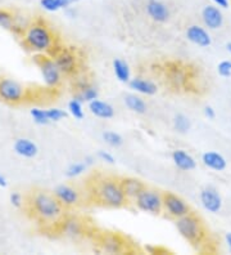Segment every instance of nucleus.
<instances>
[{"label": "nucleus", "instance_id": "3", "mask_svg": "<svg viewBox=\"0 0 231 255\" xmlns=\"http://www.w3.org/2000/svg\"><path fill=\"white\" fill-rule=\"evenodd\" d=\"M92 193L99 204L108 208L120 209L126 206L129 202L123 193L120 179H116V178L105 177L98 179L94 184Z\"/></svg>", "mask_w": 231, "mask_h": 255}, {"label": "nucleus", "instance_id": "38", "mask_svg": "<svg viewBox=\"0 0 231 255\" xmlns=\"http://www.w3.org/2000/svg\"><path fill=\"white\" fill-rule=\"evenodd\" d=\"M204 116L208 120H213V119H216V110L212 106H206L204 107Z\"/></svg>", "mask_w": 231, "mask_h": 255}, {"label": "nucleus", "instance_id": "44", "mask_svg": "<svg viewBox=\"0 0 231 255\" xmlns=\"http://www.w3.org/2000/svg\"><path fill=\"white\" fill-rule=\"evenodd\" d=\"M6 186H8V181H6V178L0 173V187H1V188H5Z\"/></svg>", "mask_w": 231, "mask_h": 255}, {"label": "nucleus", "instance_id": "19", "mask_svg": "<svg viewBox=\"0 0 231 255\" xmlns=\"http://www.w3.org/2000/svg\"><path fill=\"white\" fill-rule=\"evenodd\" d=\"M100 246L104 252L109 253V254H120L126 249L122 237L116 234L103 235L100 239Z\"/></svg>", "mask_w": 231, "mask_h": 255}, {"label": "nucleus", "instance_id": "31", "mask_svg": "<svg viewBox=\"0 0 231 255\" xmlns=\"http://www.w3.org/2000/svg\"><path fill=\"white\" fill-rule=\"evenodd\" d=\"M30 115L34 120L35 124L37 125H48L50 124V120L48 118V114H46V110L39 109V107H34V109H31Z\"/></svg>", "mask_w": 231, "mask_h": 255}, {"label": "nucleus", "instance_id": "17", "mask_svg": "<svg viewBox=\"0 0 231 255\" xmlns=\"http://www.w3.org/2000/svg\"><path fill=\"white\" fill-rule=\"evenodd\" d=\"M129 87L130 89H133L134 92L142 96H154L158 92V87L154 81L140 78V76L131 78V80L129 81Z\"/></svg>", "mask_w": 231, "mask_h": 255}, {"label": "nucleus", "instance_id": "6", "mask_svg": "<svg viewBox=\"0 0 231 255\" xmlns=\"http://www.w3.org/2000/svg\"><path fill=\"white\" fill-rule=\"evenodd\" d=\"M36 65L39 66L44 84L50 89H58L63 83L65 75L62 74L54 58L45 54H39L36 57Z\"/></svg>", "mask_w": 231, "mask_h": 255}, {"label": "nucleus", "instance_id": "5", "mask_svg": "<svg viewBox=\"0 0 231 255\" xmlns=\"http://www.w3.org/2000/svg\"><path fill=\"white\" fill-rule=\"evenodd\" d=\"M133 202L135 208L143 213L159 215L163 212V193L155 188L145 186Z\"/></svg>", "mask_w": 231, "mask_h": 255}, {"label": "nucleus", "instance_id": "22", "mask_svg": "<svg viewBox=\"0 0 231 255\" xmlns=\"http://www.w3.org/2000/svg\"><path fill=\"white\" fill-rule=\"evenodd\" d=\"M89 105V110L92 115L99 119H112L114 116V107L111 103L104 102V101L95 100L92 102L87 103Z\"/></svg>", "mask_w": 231, "mask_h": 255}, {"label": "nucleus", "instance_id": "34", "mask_svg": "<svg viewBox=\"0 0 231 255\" xmlns=\"http://www.w3.org/2000/svg\"><path fill=\"white\" fill-rule=\"evenodd\" d=\"M40 6L44 10H46V12L49 13H54L61 10L57 0H40Z\"/></svg>", "mask_w": 231, "mask_h": 255}, {"label": "nucleus", "instance_id": "29", "mask_svg": "<svg viewBox=\"0 0 231 255\" xmlns=\"http://www.w3.org/2000/svg\"><path fill=\"white\" fill-rule=\"evenodd\" d=\"M102 138L104 140L105 143L108 146L111 147H120L123 144V138L121 134L116 133V131H112V130H105L103 131L102 134Z\"/></svg>", "mask_w": 231, "mask_h": 255}, {"label": "nucleus", "instance_id": "40", "mask_svg": "<svg viewBox=\"0 0 231 255\" xmlns=\"http://www.w3.org/2000/svg\"><path fill=\"white\" fill-rule=\"evenodd\" d=\"M215 5H217L221 9H226L230 5V0H211Z\"/></svg>", "mask_w": 231, "mask_h": 255}, {"label": "nucleus", "instance_id": "2", "mask_svg": "<svg viewBox=\"0 0 231 255\" xmlns=\"http://www.w3.org/2000/svg\"><path fill=\"white\" fill-rule=\"evenodd\" d=\"M21 37L23 47L36 54L52 57L59 47L58 36L43 18L34 19L31 22Z\"/></svg>", "mask_w": 231, "mask_h": 255}, {"label": "nucleus", "instance_id": "11", "mask_svg": "<svg viewBox=\"0 0 231 255\" xmlns=\"http://www.w3.org/2000/svg\"><path fill=\"white\" fill-rule=\"evenodd\" d=\"M58 230L61 234L66 237H70L72 240H77L85 235V224L80 218L74 217V215H66L65 219L61 222Z\"/></svg>", "mask_w": 231, "mask_h": 255}, {"label": "nucleus", "instance_id": "7", "mask_svg": "<svg viewBox=\"0 0 231 255\" xmlns=\"http://www.w3.org/2000/svg\"><path fill=\"white\" fill-rule=\"evenodd\" d=\"M27 98V89L21 83L8 76L0 78V101L8 105H21Z\"/></svg>", "mask_w": 231, "mask_h": 255}, {"label": "nucleus", "instance_id": "27", "mask_svg": "<svg viewBox=\"0 0 231 255\" xmlns=\"http://www.w3.org/2000/svg\"><path fill=\"white\" fill-rule=\"evenodd\" d=\"M173 128L177 133L185 134L190 130L191 123L188 116L184 115V114H179L173 118Z\"/></svg>", "mask_w": 231, "mask_h": 255}, {"label": "nucleus", "instance_id": "10", "mask_svg": "<svg viewBox=\"0 0 231 255\" xmlns=\"http://www.w3.org/2000/svg\"><path fill=\"white\" fill-rule=\"evenodd\" d=\"M199 200L204 210L212 213V214H217V213L221 212L222 205H224L221 195L213 187H206L200 191Z\"/></svg>", "mask_w": 231, "mask_h": 255}, {"label": "nucleus", "instance_id": "32", "mask_svg": "<svg viewBox=\"0 0 231 255\" xmlns=\"http://www.w3.org/2000/svg\"><path fill=\"white\" fill-rule=\"evenodd\" d=\"M86 168L87 166L83 164V162H74V164L70 165L67 170H66V175H67V178L74 179V178L82 175L83 173L86 171Z\"/></svg>", "mask_w": 231, "mask_h": 255}, {"label": "nucleus", "instance_id": "39", "mask_svg": "<svg viewBox=\"0 0 231 255\" xmlns=\"http://www.w3.org/2000/svg\"><path fill=\"white\" fill-rule=\"evenodd\" d=\"M58 1V5L61 9H66L68 6H72L74 4H76L78 0H57Z\"/></svg>", "mask_w": 231, "mask_h": 255}, {"label": "nucleus", "instance_id": "36", "mask_svg": "<svg viewBox=\"0 0 231 255\" xmlns=\"http://www.w3.org/2000/svg\"><path fill=\"white\" fill-rule=\"evenodd\" d=\"M9 201L15 209H22L25 206V199L19 192H12L9 196Z\"/></svg>", "mask_w": 231, "mask_h": 255}, {"label": "nucleus", "instance_id": "37", "mask_svg": "<svg viewBox=\"0 0 231 255\" xmlns=\"http://www.w3.org/2000/svg\"><path fill=\"white\" fill-rule=\"evenodd\" d=\"M98 157L102 161H104L105 164H109V165H113L116 164V157L112 155L111 152H108V151H104V149H99L98 151Z\"/></svg>", "mask_w": 231, "mask_h": 255}, {"label": "nucleus", "instance_id": "28", "mask_svg": "<svg viewBox=\"0 0 231 255\" xmlns=\"http://www.w3.org/2000/svg\"><path fill=\"white\" fill-rule=\"evenodd\" d=\"M68 112H70L72 118H75L76 120H82L83 116H85L82 102L74 97V98L68 102Z\"/></svg>", "mask_w": 231, "mask_h": 255}, {"label": "nucleus", "instance_id": "26", "mask_svg": "<svg viewBox=\"0 0 231 255\" xmlns=\"http://www.w3.org/2000/svg\"><path fill=\"white\" fill-rule=\"evenodd\" d=\"M98 97L99 92L98 89H96V87H94L92 84H89L86 85V87H83L82 89H80V91H77V94L75 96V98L80 100L82 103H90L92 102V101L98 100Z\"/></svg>", "mask_w": 231, "mask_h": 255}, {"label": "nucleus", "instance_id": "8", "mask_svg": "<svg viewBox=\"0 0 231 255\" xmlns=\"http://www.w3.org/2000/svg\"><path fill=\"white\" fill-rule=\"evenodd\" d=\"M53 58L65 76H74L78 71V57L75 50L59 45L53 53Z\"/></svg>", "mask_w": 231, "mask_h": 255}, {"label": "nucleus", "instance_id": "23", "mask_svg": "<svg viewBox=\"0 0 231 255\" xmlns=\"http://www.w3.org/2000/svg\"><path fill=\"white\" fill-rule=\"evenodd\" d=\"M167 78H168V81L171 83L173 88L176 89H180V88H184L185 85L188 84L189 76L188 72L184 67L181 66H172L168 69V74H167Z\"/></svg>", "mask_w": 231, "mask_h": 255}, {"label": "nucleus", "instance_id": "30", "mask_svg": "<svg viewBox=\"0 0 231 255\" xmlns=\"http://www.w3.org/2000/svg\"><path fill=\"white\" fill-rule=\"evenodd\" d=\"M13 26H14V14L10 13L9 10L0 8V28L6 30V31H12Z\"/></svg>", "mask_w": 231, "mask_h": 255}, {"label": "nucleus", "instance_id": "15", "mask_svg": "<svg viewBox=\"0 0 231 255\" xmlns=\"http://www.w3.org/2000/svg\"><path fill=\"white\" fill-rule=\"evenodd\" d=\"M186 39L191 44L200 48H207L212 44V36L210 31L199 25H190L186 28Z\"/></svg>", "mask_w": 231, "mask_h": 255}, {"label": "nucleus", "instance_id": "4", "mask_svg": "<svg viewBox=\"0 0 231 255\" xmlns=\"http://www.w3.org/2000/svg\"><path fill=\"white\" fill-rule=\"evenodd\" d=\"M176 230L182 239L194 246H198L207 239V230L203 221L194 213H189L176 219Z\"/></svg>", "mask_w": 231, "mask_h": 255}, {"label": "nucleus", "instance_id": "21", "mask_svg": "<svg viewBox=\"0 0 231 255\" xmlns=\"http://www.w3.org/2000/svg\"><path fill=\"white\" fill-rule=\"evenodd\" d=\"M202 162L204 164V166L215 171H224L228 166V161H226L225 157L220 152H216V151L204 152L203 156H202Z\"/></svg>", "mask_w": 231, "mask_h": 255}, {"label": "nucleus", "instance_id": "13", "mask_svg": "<svg viewBox=\"0 0 231 255\" xmlns=\"http://www.w3.org/2000/svg\"><path fill=\"white\" fill-rule=\"evenodd\" d=\"M202 21L208 30H219L224 25V13L215 4H208L202 9Z\"/></svg>", "mask_w": 231, "mask_h": 255}, {"label": "nucleus", "instance_id": "1", "mask_svg": "<svg viewBox=\"0 0 231 255\" xmlns=\"http://www.w3.org/2000/svg\"><path fill=\"white\" fill-rule=\"evenodd\" d=\"M28 208L34 219L46 227H59L66 217V208L62 205L54 193L34 191L28 199Z\"/></svg>", "mask_w": 231, "mask_h": 255}, {"label": "nucleus", "instance_id": "25", "mask_svg": "<svg viewBox=\"0 0 231 255\" xmlns=\"http://www.w3.org/2000/svg\"><path fill=\"white\" fill-rule=\"evenodd\" d=\"M125 105L130 111H133L134 114H138V115H144L148 110L145 101L138 94H129L125 97Z\"/></svg>", "mask_w": 231, "mask_h": 255}, {"label": "nucleus", "instance_id": "20", "mask_svg": "<svg viewBox=\"0 0 231 255\" xmlns=\"http://www.w3.org/2000/svg\"><path fill=\"white\" fill-rule=\"evenodd\" d=\"M13 149L21 157L25 159H32L39 152V147L35 143L34 140L28 139V138H18L15 139L14 144H13Z\"/></svg>", "mask_w": 231, "mask_h": 255}, {"label": "nucleus", "instance_id": "42", "mask_svg": "<svg viewBox=\"0 0 231 255\" xmlns=\"http://www.w3.org/2000/svg\"><path fill=\"white\" fill-rule=\"evenodd\" d=\"M83 164L86 165V166H91V165L95 164V157L91 155L85 156V159H83Z\"/></svg>", "mask_w": 231, "mask_h": 255}, {"label": "nucleus", "instance_id": "43", "mask_svg": "<svg viewBox=\"0 0 231 255\" xmlns=\"http://www.w3.org/2000/svg\"><path fill=\"white\" fill-rule=\"evenodd\" d=\"M225 243L226 246H228L229 252L231 253V232H228V234L225 235Z\"/></svg>", "mask_w": 231, "mask_h": 255}, {"label": "nucleus", "instance_id": "12", "mask_svg": "<svg viewBox=\"0 0 231 255\" xmlns=\"http://www.w3.org/2000/svg\"><path fill=\"white\" fill-rule=\"evenodd\" d=\"M54 196L59 200L62 205L66 209L75 208L80 204L81 195L77 188L70 186V184H61L54 190Z\"/></svg>", "mask_w": 231, "mask_h": 255}, {"label": "nucleus", "instance_id": "14", "mask_svg": "<svg viewBox=\"0 0 231 255\" xmlns=\"http://www.w3.org/2000/svg\"><path fill=\"white\" fill-rule=\"evenodd\" d=\"M145 12L151 17V19L158 23H164L168 21L171 16L167 4L160 0H149L148 3L145 4Z\"/></svg>", "mask_w": 231, "mask_h": 255}, {"label": "nucleus", "instance_id": "35", "mask_svg": "<svg viewBox=\"0 0 231 255\" xmlns=\"http://www.w3.org/2000/svg\"><path fill=\"white\" fill-rule=\"evenodd\" d=\"M217 72L221 78H230L231 76V61H222L217 66Z\"/></svg>", "mask_w": 231, "mask_h": 255}, {"label": "nucleus", "instance_id": "24", "mask_svg": "<svg viewBox=\"0 0 231 255\" xmlns=\"http://www.w3.org/2000/svg\"><path fill=\"white\" fill-rule=\"evenodd\" d=\"M113 72L116 75V79H117L120 83H125V84H129V81L131 80V69H130L129 63L123 59L116 58L113 61Z\"/></svg>", "mask_w": 231, "mask_h": 255}, {"label": "nucleus", "instance_id": "45", "mask_svg": "<svg viewBox=\"0 0 231 255\" xmlns=\"http://www.w3.org/2000/svg\"><path fill=\"white\" fill-rule=\"evenodd\" d=\"M226 49H228L229 53L231 54V41H230V43H228V45H226Z\"/></svg>", "mask_w": 231, "mask_h": 255}, {"label": "nucleus", "instance_id": "18", "mask_svg": "<svg viewBox=\"0 0 231 255\" xmlns=\"http://www.w3.org/2000/svg\"><path fill=\"white\" fill-rule=\"evenodd\" d=\"M172 161L177 169L182 171H190L197 168V161L188 151L182 148L175 149L172 152Z\"/></svg>", "mask_w": 231, "mask_h": 255}, {"label": "nucleus", "instance_id": "33", "mask_svg": "<svg viewBox=\"0 0 231 255\" xmlns=\"http://www.w3.org/2000/svg\"><path fill=\"white\" fill-rule=\"evenodd\" d=\"M48 118H49L50 123H57L61 122L62 119H65L67 116V112L65 110L58 109V107H52V109L46 110Z\"/></svg>", "mask_w": 231, "mask_h": 255}, {"label": "nucleus", "instance_id": "16", "mask_svg": "<svg viewBox=\"0 0 231 255\" xmlns=\"http://www.w3.org/2000/svg\"><path fill=\"white\" fill-rule=\"evenodd\" d=\"M121 187H122L123 193L126 199L129 200V202H133L136 199L139 193L142 192L143 188L145 187V184L143 183L140 179L134 177H123L120 179Z\"/></svg>", "mask_w": 231, "mask_h": 255}, {"label": "nucleus", "instance_id": "9", "mask_svg": "<svg viewBox=\"0 0 231 255\" xmlns=\"http://www.w3.org/2000/svg\"><path fill=\"white\" fill-rule=\"evenodd\" d=\"M163 212L169 218L179 219L191 213V208L182 197L172 192L163 193Z\"/></svg>", "mask_w": 231, "mask_h": 255}, {"label": "nucleus", "instance_id": "41", "mask_svg": "<svg viewBox=\"0 0 231 255\" xmlns=\"http://www.w3.org/2000/svg\"><path fill=\"white\" fill-rule=\"evenodd\" d=\"M63 10H65L66 17H68V18L74 19L77 17V10L75 9L74 6H68V8H66V9H63Z\"/></svg>", "mask_w": 231, "mask_h": 255}]
</instances>
